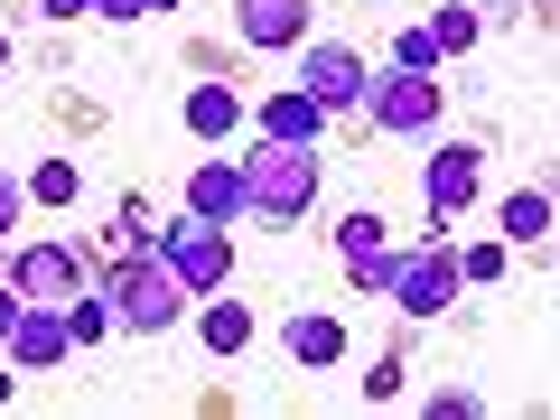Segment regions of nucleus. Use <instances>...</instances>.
Wrapping results in <instances>:
<instances>
[{
  "label": "nucleus",
  "instance_id": "1",
  "mask_svg": "<svg viewBox=\"0 0 560 420\" xmlns=\"http://www.w3.org/2000/svg\"><path fill=\"white\" fill-rule=\"evenodd\" d=\"M103 300H113V327H131V337H168L197 290H187L160 253H131L121 271H103Z\"/></svg>",
  "mask_w": 560,
  "mask_h": 420
},
{
  "label": "nucleus",
  "instance_id": "2",
  "mask_svg": "<svg viewBox=\"0 0 560 420\" xmlns=\"http://www.w3.org/2000/svg\"><path fill=\"white\" fill-rule=\"evenodd\" d=\"M243 187H253V215L300 224L318 206V150L308 140H261V150H243Z\"/></svg>",
  "mask_w": 560,
  "mask_h": 420
},
{
  "label": "nucleus",
  "instance_id": "3",
  "mask_svg": "<svg viewBox=\"0 0 560 420\" xmlns=\"http://www.w3.org/2000/svg\"><path fill=\"white\" fill-rule=\"evenodd\" d=\"M458 253L448 243H420V253H393V280H383V300H401L411 318H440L448 300H458Z\"/></svg>",
  "mask_w": 560,
  "mask_h": 420
},
{
  "label": "nucleus",
  "instance_id": "4",
  "mask_svg": "<svg viewBox=\"0 0 560 420\" xmlns=\"http://www.w3.org/2000/svg\"><path fill=\"white\" fill-rule=\"evenodd\" d=\"M10 290H20L28 308H66L75 290H94V271H84L75 243H20V261H10Z\"/></svg>",
  "mask_w": 560,
  "mask_h": 420
},
{
  "label": "nucleus",
  "instance_id": "5",
  "mask_svg": "<svg viewBox=\"0 0 560 420\" xmlns=\"http://www.w3.org/2000/svg\"><path fill=\"white\" fill-rule=\"evenodd\" d=\"M160 261L187 280V290H197V300H215L224 271H234V243H224V224L187 215V224H168V234H160Z\"/></svg>",
  "mask_w": 560,
  "mask_h": 420
},
{
  "label": "nucleus",
  "instance_id": "6",
  "mask_svg": "<svg viewBox=\"0 0 560 420\" xmlns=\"http://www.w3.org/2000/svg\"><path fill=\"white\" fill-rule=\"evenodd\" d=\"M355 113H374V131H430V121H440V75H411V66L364 75V103H355Z\"/></svg>",
  "mask_w": 560,
  "mask_h": 420
},
{
  "label": "nucleus",
  "instance_id": "7",
  "mask_svg": "<svg viewBox=\"0 0 560 420\" xmlns=\"http://www.w3.org/2000/svg\"><path fill=\"white\" fill-rule=\"evenodd\" d=\"M300 94L318 103V113H355V103H364V57H355V47H337V38H318L300 57Z\"/></svg>",
  "mask_w": 560,
  "mask_h": 420
},
{
  "label": "nucleus",
  "instance_id": "8",
  "mask_svg": "<svg viewBox=\"0 0 560 420\" xmlns=\"http://www.w3.org/2000/svg\"><path fill=\"white\" fill-rule=\"evenodd\" d=\"M187 215H206V224H243V215H253L243 160H197V168H187Z\"/></svg>",
  "mask_w": 560,
  "mask_h": 420
},
{
  "label": "nucleus",
  "instance_id": "9",
  "mask_svg": "<svg viewBox=\"0 0 560 420\" xmlns=\"http://www.w3.org/2000/svg\"><path fill=\"white\" fill-rule=\"evenodd\" d=\"M477 160H486V150H467V140H448L440 160H430L420 187H430V215H440V224H458L467 206H477Z\"/></svg>",
  "mask_w": 560,
  "mask_h": 420
},
{
  "label": "nucleus",
  "instance_id": "10",
  "mask_svg": "<svg viewBox=\"0 0 560 420\" xmlns=\"http://www.w3.org/2000/svg\"><path fill=\"white\" fill-rule=\"evenodd\" d=\"M66 355H75L66 308H20V327H10V364H20V374H38V364H66Z\"/></svg>",
  "mask_w": 560,
  "mask_h": 420
},
{
  "label": "nucleus",
  "instance_id": "11",
  "mask_svg": "<svg viewBox=\"0 0 560 420\" xmlns=\"http://www.w3.org/2000/svg\"><path fill=\"white\" fill-rule=\"evenodd\" d=\"M243 47H300L308 38V0H234Z\"/></svg>",
  "mask_w": 560,
  "mask_h": 420
},
{
  "label": "nucleus",
  "instance_id": "12",
  "mask_svg": "<svg viewBox=\"0 0 560 420\" xmlns=\"http://www.w3.org/2000/svg\"><path fill=\"white\" fill-rule=\"evenodd\" d=\"M337 253H346V271H355V290H383V280H393V243H383V215H346V224H337Z\"/></svg>",
  "mask_w": 560,
  "mask_h": 420
},
{
  "label": "nucleus",
  "instance_id": "13",
  "mask_svg": "<svg viewBox=\"0 0 560 420\" xmlns=\"http://www.w3.org/2000/svg\"><path fill=\"white\" fill-rule=\"evenodd\" d=\"M187 131L197 140H234L243 131V94L234 84H197V94H187Z\"/></svg>",
  "mask_w": 560,
  "mask_h": 420
},
{
  "label": "nucleus",
  "instance_id": "14",
  "mask_svg": "<svg viewBox=\"0 0 560 420\" xmlns=\"http://www.w3.org/2000/svg\"><path fill=\"white\" fill-rule=\"evenodd\" d=\"M290 355H300V364H337V355H346V318L300 308V318H290Z\"/></svg>",
  "mask_w": 560,
  "mask_h": 420
},
{
  "label": "nucleus",
  "instance_id": "15",
  "mask_svg": "<svg viewBox=\"0 0 560 420\" xmlns=\"http://www.w3.org/2000/svg\"><path fill=\"white\" fill-rule=\"evenodd\" d=\"M318 121H327V113H318V103L300 94V84L261 103V140H318Z\"/></svg>",
  "mask_w": 560,
  "mask_h": 420
},
{
  "label": "nucleus",
  "instance_id": "16",
  "mask_svg": "<svg viewBox=\"0 0 560 420\" xmlns=\"http://www.w3.org/2000/svg\"><path fill=\"white\" fill-rule=\"evenodd\" d=\"M551 234V197H541V187H514V197H504V243H541Z\"/></svg>",
  "mask_w": 560,
  "mask_h": 420
},
{
  "label": "nucleus",
  "instance_id": "17",
  "mask_svg": "<svg viewBox=\"0 0 560 420\" xmlns=\"http://www.w3.org/2000/svg\"><path fill=\"white\" fill-rule=\"evenodd\" d=\"M206 346H215V355H243V346H253V308L215 300V308H206Z\"/></svg>",
  "mask_w": 560,
  "mask_h": 420
},
{
  "label": "nucleus",
  "instance_id": "18",
  "mask_svg": "<svg viewBox=\"0 0 560 420\" xmlns=\"http://www.w3.org/2000/svg\"><path fill=\"white\" fill-rule=\"evenodd\" d=\"M430 38H440V57H467V47L486 38V20H477V10H467V0H448L440 20H430Z\"/></svg>",
  "mask_w": 560,
  "mask_h": 420
},
{
  "label": "nucleus",
  "instance_id": "19",
  "mask_svg": "<svg viewBox=\"0 0 560 420\" xmlns=\"http://www.w3.org/2000/svg\"><path fill=\"white\" fill-rule=\"evenodd\" d=\"M66 337H75V346H103V337H113V300L75 290V300H66Z\"/></svg>",
  "mask_w": 560,
  "mask_h": 420
},
{
  "label": "nucleus",
  "instance_id": "20",
  "mask_svg": "<svg viewBox=\"0 0 560 420\" xmlns=\"http://www.w3.org/2000/svg\"><path fill=\"white\" fill-rule=\"evenodd\" d=\"M393 66H411V75H440V38H430V28H401V38H393Z\"/></svg>",
  "mask_w": 560,
  "mask_h": 420
},
{
  "label": "nucleus",
  "instance_id": "21",
  "mask_svg": "<svg viewBox=\"0 0 560 420\" xmlns=\"http://www.w3.org/2000/svg\"><path fill=\"white\" fill-rule=\"evenodd\" d=\"M28 197H47V206H75V160H38Z\"/></svg>",
  "mask_w": 560,
  "mask_h": 420
},
{
  "label": "nucleus",
  "instance_id": "22",
  "mask_svg": "<svg viewBox=\"0 0 560 420\" xmlns=\"http://www.w3.org/2000/svg\"><path fill=\"white\" fill-rule=\"evenodd\" d=\"M458 280H504V243H467V253H458Z\"/></svg>",
  "mask_w": 560,
  "mask_h": 420
},
{
  "label": "nucleus",
  "instance_id": "23",
  "mask_svg": "<svg viewBox=\"0 0 560 420\" xmlns=\"http://www.w3.org/2000/svg\"><path fill=\"white\" fill-rule=\"evenodd\" d=\"M477 411H486L477 393H430V420H477Z\"/></svg>",
  "mask_w": 560,
  "mask_h": 420
},
{
  "label": "nucleus",
  "instance_id": "24",
  "mask_svg": "<svg viewBox=\"0 0 560 420\" xmlns=\"http://www.w3.org/2000/svg\"><path fill=\"white\" fill-rule=\"evenodd\" d=\"M20 206H28V187H20V178H0V234L20 224Z\"/></svg>",
  "mask_w": 560,
  "mask_h": 420
},
{
  "label": "nucleus",
  "instance_id": "25",
  "mask_svg": "<svg viewBox=\"0 0 560 420\" xmlns=\"http://www.w3.org/2000/svg\"><path fill=\"white\" fill-rule=\"evenodd\" d=\"M103 20H150V0H94Z\"/></svg>",
  "mask_w": 560,
  "mask_h": 420
},
{
  "label": "nucleus",
  "instance_id": "26",
  "mask_svg": "<svg viewBox=\"0 0 560 420\" xmlns=\"http://www.w3.org/2000/svg\"><path fill=\"white\" fill-rule=\"evenodd\" d=\"M20 308H28L20 290H0V346H10V327H20Z\"/></svg>",
  "mask_w": 560,
  "mask_h": 420
},
{
  "label": "nucleus",
  "instance_id": "27",
  "mask_svg": "<svg viewBox=\"0 0 560 420\" xmlns=\"http://www.w3.org/2000/svg\"><path fill=\"white\" fill-rule=\"evenodd\" d=\"M47 10H57V20H84V10H94V0H47Z\"/></svg>",
  "mask_w": 560,
  "mask_h": 420
},
{
  "label": "nucleus",
  "instance_id": "28",
  "mask_svg": "<svg viewBox=\"0 0 560 420\" xmlns=\"http://www.w3.org/2000/svg\"><path fill=\"white\" fill-rule=\"evenodd\" d=\"M0 75H10V38H0Z\"/></svg>",
  "mask_w": 560,
  "mask_h": 420
},
{
  "label": "nucleus",
  "instance_id": "29",
  "mask_svg": "<svg viewBox=\"0 0 560 420\" xmlns=\"http://www.w3.org/2000/svg\"><path fill=\"white\" fill-rule=\"evenodd\" d=\"M150 10H178V0H150Z\"/></svg>",
  "mask_w": 560,
  "mask_h": 420
},
{
  "label": "nucleus",
  "instance_id": "30",
  "mask_svg": "<svg viewBox=\"0 0 560 420\" xmlns=\"http://www.w3.org/2000/svg\"><path fill=\"white\" fill-rule=\"evenodd\" d=\"M0 401H10V374H0Z\"/></svg>",
  "mask_w": 560,
  "mask_h": 420
}]
</instances>
